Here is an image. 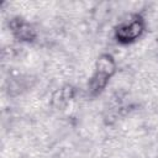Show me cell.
I'll return each instance as SVG.
<instances>
[{
  "label": "cell",
  "mask_w": 158,
  "mask_h": 158,
  "mask_svg": "<svg viewBox=\"0 0 158 158\" xmlns=\"http://www.w3.org/2000/svg\"><path fill=\"white\" fill-rule=\"evenodd\" d=\"M116 73V60L110 53H102L96 59L93 75L89 79L88 88L91 95L100 94Z\"/></svg>",
  "instance_id": "cell-1"
},
{
  "label": "cell",
  "mask_w": 158,
  "mask_h": 158,
  "mask_svg": "<svg viewBox=\"0 0 158 158\" xmlns=\"http://www.w3.org/2000/svg\"><path fill=\"white\" fill-rule=\"evenodd\" d=\"M146 31V21L139 14H130L115 27L114 35L118 43L131 44L139 40Z\"/></svg>",
  "instance_id": "cell-2"
},
{
  "label": "cell",
  "mask_w": 158,
  "mask_h": 158,
  "mask_svg": "<svg viewBox=\"0 0 158 158\" xmlns=\"http://www.w3.org/2000/svg\"><path fill=\"white\" fill-rule=\"evenodd\" d=\"M10 31L11 33L22 42H32L36 38L35 28L23 19L15 17L10 21Z\"/></svg>",
  "instance_id": "cell-3"
}]
</instances>
